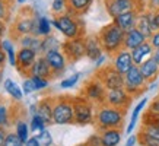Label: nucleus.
Instances as JSON below:
<instances>
[{
	"instance_id": "6ab92c4d",
	"label": "nucleus",
	"mask_w": 159,
	"mask_h": 146,
	"mask_svg": "<svg viewBox=\"0 0 159 146\" xmlns=\"http://www.w3.org/2000/svg\"><path fill=\"white\" fill-rule=\"evenodd\" d=\"M85 53H86V57L92 62H95L99 56L104 54V48L99 43L98 35H86L85 37Z\"/></svg>"
},
{
	"instance_id": "c756f323",
	"label": "nucleus",
	"mask_w": 159,
	"mask_h": 146,
	"mask_svg": "<svg viewBox=\"0 0 159 146\" xmlns=\"http://www.w3.org/2000/svg\"><path fill=\"white\" fill-rule=\"evenodd\" d=\"M146 104H148V98H143L142 101L137 104L134 107V110H133V114H131V120H130V124L127 126V129H125V131L130 135L131 131H133V129L136 127V123H137V118H139L140 116V112L143 111V108L146 107Z\"/></svg>"
},
{
	"instance_id": "0eeeda50",
	"label": "nucleus",
	"mask_w": 159,
	"mask_h": 146,
	"mask_svg": "<svg viewBox=\"0 0 159 146\" xmlns=\"http://www.w3.org/2000/svg\"><path fill=\"white\" fill-rule=\"evenodd\" d=\"M148 86H149V83L143 78L139 66L133 64L130 70L124 75V89L133 98H137L145 91H148Z\"/></svg>"
},
{
	"instance_id": "9b49d317",
	"label": "nucleus",
	"mask_w": 159,
	"mask_h": 146,
	"mask_svg": "<svg viewBox=\"0 0 159 146\" xmlns=\"http://www.w3.org/2000/svg\"><path fill=\"white\" fill-rule=\"evenodd\" d=\"M61 51L64 53L69 63H76L82 57H86L85 53V37L66 39L61 43Z\"/></svg>"
},
{
	"instance_id": "1a4fd4ad",
	"label": "nucleus",
	"mask_w": 159,
	"mask_h": 146,
	"mask_svg": "<svg viewBox=\"0 0 159 146\" xmlns=\"http://www.w3.org/2000/svg\"><path fill=\"white\" fill-rule=\"evenodd\" d=\"M107 13L110 15L111 18H116L121 13L130 12V10H145V2L143 0H104Z\"/></svg>"
},
{
	"instance_id": "f8f14e48",
	"label": "nucleus",
	"mask_w": 159,
	"mask_h": 146,
	"mask_svg": "<svg viewBox=\"0 0 159 146\" xmlns=\"http://www.w3.org/2000/svg\"><path fill=\"white\" fill-rule=\"evenodd\" d=\"M134 98L125 91L124 88H117V89H108L105 95V104L111 107L121 108V110H129Z\"/></svg>"
},
{
	"instance_id": "72a5a7b5",
	"label": "nucleus",
	"mask_w": 159,
	"mask_h": 146,
	"mask_svg": "<svg viewBox=\"0 0 159 146\" xmlns=\"http://www.w3.org/2000/svg\"><path fill=\"white\" fill-rule=\"evenodd\" d=\"M9 124H12L10 123V108H7L0 101V126L9 127Z\"/></svg>"
},
{
	"instance_id": "13d9d810",
	"label": "nucleus",
	"mask_w": 159,
	"mask_h": 146,
	"mask_svg": "<svg viewBox=\"0 0 159 146\" xmlns=\"http://www.w3.org/2000/svg\"><path fill=\"white\" fill-rule=\"evenodd\" d=\"M29 114L34 117V116H37V104H32L31 107H29Z\"/></svg>"
},
{
	"instance_id": "a18cd8bd",
	"label": "nucleus",
	"mask_w": 159,
	"mask_h": 146,
	"mask_svg": "<svg viewBox=\"0 0 159 146\" xmlns=\"http://www.w3.org/2000/svg\"><path fill=\"white\" fill-rule=\"evenodd\" d=\"M143 124H156L159 127V117L150 114V112L146 111L145 116H143Z\"/></svg>"
},
{
	"instance_id": "49530a36",
	"label": "nucleus",
	"mask_w": 159,
	"mask_h": 146,
	"mask_svg": "<svg viewBox=\"0 0 159 146\" xmlns=\"http://www.w3.org/2000/svg\"><path fill=\"white\" fill-rule=\"evenodd\" d=\"M152 25L153 31H159V9L152 10Z\"/></svg>"
},
{
	"instance_id": "864d4df0",
	"label": "nucleus",
	"mask_w": 159,
	"mask_h": 146,
	"mask_svg": "<svg viewBox=\"0 0 159 146\" xmlns=\"http://www.w3.org/2000/svg\"><path fill=\"white\" fill-rule=\"evenodd\" d=\"M148 7L152 10L159 9V0H148Z\"/></svg>"
},
{
	"instance_id": "f03ea898",
	"label": "nucleus",
	"mask_w": 159,
	"mask_h": 146,
	"mask_svg": "<svg viewBox=\"0 0 159 146\" xmlns=\"http://www.w3.org/2000/svg\"><path fill=\"white\" fill-rule=\"evenodd\" d=\"M53 26L58 32H61L66 37V39L85 37V22L82 21V18L69 13V12H64L61 15H54Z\"/></svg>"
},
{
	"instance_id": "c85d7f7f",
	"label": "nucleus",
	"mask_w": 159,
	"mask_h": 146,
	"mask_svg": "<svg viewBox=\"0 0 159 146\" xmlns=\"http://www.w3.org/2000/svg\"><path fill=\"white\" fill-rule=\"evenodd\" d=\"M137 142H139L140 146H159V137L149 135V133L143 131L142 129L137 133Z\"/></svg>"
},
{
	"instance_id": "8fccbe9b",
	"label": "nucleus",
	"mask_w": 159,
	"mask_h": 146,
	"mask_svg": "<svg viewBox=\"0 0 159 146\" xmlns=\"http://www.w3.org/2000/svg\"><path fill=\"white\" fill-rule=\"evenodd\" d=\"M25 146H41V143H39L38 137H37V136H32V137H29L28 140H26Z\"/></svg>"
},
{
	"instance_id": "39448f33",
	"label": "nucleus",
	"mask_w": 159,
	"mask_h": 146,
	"mask_svg": "<svg viewBox=\"0 0 159 146\" xmlns=\"http://www.w3.org/2000/svg\"><path fill=\"white\" fill-rule=\"evenodd\" d=\"M53 124H57V126L75 124V108H73L72 95L54 97Z\"/></svg>"
},
{
	"instance_id": "052dcab7",
	"label": "nucleus",
	"mask_w": 159,
	"mask_h": 146,
	"mask_svg": "<svg viewBox=\"0 0 159 146\" xmlns=\"http://www.w3.org/2000/svg\"><path fill=\"white\" fill-rule=\"evenodd\" d=\"M2 78H3V67H0V82H2Z\"/></svg>"
},
{
	"instance_id": "f3484780",
	"label": "nucleus",
	"mask_w": 159,
	"mask_h": 146,
	"mask_svg": "<svg viewBox=\"0 0 159 146\" xmlns=\"http://www.w3.org/2000/svg\"><path fill=\"white\" fill-rule=\"evenodd\" d=\"M136 28L139 29L148 39L153 35L155 31H153V25H152V9L146 7L145 10L139 12V18H137Z\"/></svg>"
},
{
	"instance_id": "bb28decb",
	"label": "nucleus",
	"mask_w": 159,
	"mask_h": 146,
	"mask_svg": "<svg viewBox=\"0 0 159 146\" xmlns=\"http://www.w3.org/2000/svg\"><path fill=\"white\" fill-rule=\"evenodd\" d=\"M51 25H53V21H50L47 16H38V21H37V29H35L34 35L41 37V38L51 35Z\"/></svg>"
},
{
	"instance_id": "7ed1b4c3",
	"label": "nucleus",
	"mask_w": 159,
	"mask_h": 146,
	"mask_svg": "<svg viewBox=\"0 0 159 146\" xmlns=\"http://www.w3.org/2000/svg\"><path fill=\"white\" fill-rule=\"evenodd\" d=\"M97 35L99 38L102 48H104V53L108 56H114L117 51H120L124 47L125 31H123L120 26H117L114 22H110L105 26H102Z\"/></svg>"
},
{
	"instance_id": "412c9836",
	"label": "nucleus",
	"mask_w": 159,
	"mask_h": 146,
	"mask_svg": "<svg viewBox=\"0 0 159 146\" xmlns=\"http://www.w3.org/2000/svg\"><path fill=\"white\" fill-rule=\"evenodd\" d=\"M140 72L143 75V78L146 79V82L148 83H153L159 76V64L155 62L152 57L146 58L143 63L139 66Z\"/></svg>"
},
{
	"instance_id": "ea45409f",
	"label": "nucleus",
	"mask_w": 159,
	"mask_h": 146,
	"mask_svg": "<svg viewBox=\"0 0 159 146\" xmlns=\"http://www.w3.org/2000/svg\"><path fill=\"white\" fill-rule=\"evenodd\" d=\"M9 10H10V0H0V21L9 19Z\"/></svg>"
},
{
	"instance_id": "c9c22d12",
	"label": "nucleus",
	"mask_w": 159,
	"mask_h": 146,
	"mask_svg": "<svg viewBox=\"0 0 159 146\" xmlns=\"http://www.w3.org/2000/svg\"><path fill=\"white\" fill-rule=\"evenodd\" d=\"M51 12L54 15H61L67 12V2L66 0H53L51 3Z\"/></svg>"
},
{
	"instance_id": "f704fd0d",
	"label": "nucleus",
	"mask_w": 159,
	"mask_h": 146,
	"mask_svg": "<svg viewBox=\"0 0 159 146\" xmlns=\"http://www.w3.org/2000/svg\"><path fill=\"white\" fill-rule=\"evenodd\" d=\"M45 127H47V123L44 121L43 118L39 116H34L31 118V124H29V129L35 133H41L43 130H45Z\"/></svg>"
},
{
	"instance_id": "2eb2a0df",
	"label": "nucleus",
	"mask_w": 159,
	"mask_h": 146,
	"mask_svg": "<svg viewBox=\"0 0 159 146\" xmlns=\"http://www.w3.org/2000/svg\"><path fill=\"white\" fill-rule=\"evenodd\" d=\"M133 64L134 63H133V58H131V53L125 48H121L114 56H111V66L116 69L117 72H120L121 75H125L131 69Z\"/></svg>"
},
{
	"instance_id": "4be33fe9",
	"label": "nucleus",
	"mask_w": 159,
	"mask_h": 146,
	"mask_svg": "<svg viewBox=\"0 0 159 146\" xmlns=\"http://www.w3.org/2000/svg\"><path fill=\"white\" fill-rule=\"evenodd\" d=\"M131 53V58H133V63L136 66H140V64L145 62L146 58H149L153 53V47H152V44L149 43V39L145 41L143 44H140L139 47H136L130 51Z\"/></svg>"
},
{
	"instance_id": "9d476101",
	"label": "nucleus",
	"mask_w": 159,
	"mask_h": 146,
	"mask_svg": "<svg viewBox=\"0 0 159 146\" xmlns=\"http://www.w3.org/2000/svg\"><path fill=\"white\" fill-rule=\"evenodd\" d=\"M99 80L102 82V85L107 89H117V88H124V75H121L120 72H117L112 66H102V67L97 69L95 72Z\"/></svg>"
},
{
	"instance_id": "cd10ccee",
	"label": "nucleus",
	"mask_w": 159,
	"mask_h": 146,
	"mask_svg": "<svg viewBox=\"0 0 159 146\" xmlns=\"http://www.w3.org/2000/svg\"><path fill=\"white\" fill-rule=\"evenodd\" d=\"M3 88H5V91L9 94L10 98H12L13 101H20L22 97H24V91H22L12 79H6L5 82H3Z\"/></svg>"
},
{
	"instance_id": "a211bd4d",
	"label": "nucleus",
	"mask_w": 159,
	"mask_h": 146,
	"mask_svg": "<svg viewBox=\"0 0 159 146\" xmlns=\"http://www.w3.org/2000/svg\"><path fill=\"white\" fill-rule=\"evenodd\" d=\"M139 12L140 10L134 9V10H130V12H125V13H121L118 16H116V18H112V22L117 26H120L123 31H130V29L136 28Z\"/></svg>"
},
{
	"instance_id": "603ef678",
	"label": "nucleus",
	"mask_w": 159,
	"mask_h": 146,
	"mask_svg": "<svg viewBox=\"0 0 159 146\" xmlns=\"http://www.w3.org/2000/svg\"><path fill=\"white\" fill-rule=\"evenodd\" d=\"M6 58H7V54L2 47H0V67H3L6 63Z\"/></svg>"
},
{
	"instance_id": "6e6d98bb",
	"label": "nucleus",
	"mask_w": 159,
	"mask_h": 146,
	"mask_svg": "<svg viewBox=\"0 0 159 146\" xmlns=\"http://www.w3.org/2000/svg\"><path fill=\"white\" fill-rule=\"evenodd\" d=\"M150 57L153 58L155 62L159 64V48H153V53H152V56Z\"/></svg>"
},
{
	"instance_id": "dca6fc26",
	"label": "nucleus",
	"mask_w": 159,
	"mask_h": 146,
	"mask_svg": "<svg viewBox=\"0 0 159 146\" xmlns=\"http://www.w3.org/2000/svg\"><path fill=\"white\" fill-rule=\"evenodd\" d=\"M29 76H41L45 79H53V69L48 64L47 58L44 57V54H39L37 57L35 63L32 64V67L29 70Z\"/></svg>"
},
{
	"instance_id": "ddd939ff",
	"label": "nucleus",
	"mask_w": 159,
	"mask_h": 146,
	"mask_svg": "<svg viewBox=\"0 0 159 146\" xmlns=\"http://www.w3.org/2000/svg\"><path fill=\"white\" fill-rule=\"evenodd\" d=\"M39 54L37 51L31 48H24V47H20L19 51L16 53V66L15 67L18 69V72L25 76V78H28L29 76V70L32 67V64L35 63V60L38 57Z\"/></svg>"
},
{
	"instance_id": "20e7f679",
	"label": "nucleus",
	"mask_w": 159,
	"mask_h": 146,
	"mask_svg": "<svg viewBox=\"0 0 159 146\" xmlns=\"http://www.w3.org/2000/svg\"><path fill=\"white\" fill-rule=\"evenodd\" d=\"M39 15L35 12L34 7H24L19 10V13L16 16V19L13 22L12 26V38L16 39L26 34H34L35 29H37V21H38Z\"/></svg>"
},
{
	"instance_id": "2f4dec72",
	"label": "nucleus",
	"mask_w": 159,
	"mask_h": 146,
	"mask_svg": "<svg viewBox=\"0 0 159 146\" xmlns=\"http://www.w3.org/2000/svg\"><path fill=\"white\" fill-rule=\"evenodd\" d=\"M2 48L6 51V54H7V60H9V64L10 66H16V53L18 51H15L13 45H12V43H10L9 39H6V41H2Z\"/></svg>"
},
{
	"instance_id": "4c0bfd02",
	"label": "nucleus",
	"mask_w": 159,
	"mask_h": 146,
	"mask_svg": "<svg viewBox=\"0 0 159 146\" xmlns=\"http://www.w3.org/2000/svg\"><path fill=\"white\" fill-rule=\"evenodd\" d=\"M24 145L25 143L20 140V137L16 135V131H15V133L9 131L5 139V143H3V146H24Z\"/></svg>"
},
{
	"instance_id": "680f3d73",
	"label": "nucleus",
	"mask_w": 159,
	"mask_h": 146,
	"mask_svg": "<svg viewBox=\"0 0 159 146\" xmlns=\"http://www.w3.org/2000/svg\"><path fill=\"white\" fill-rule=\"evenodd\" d=\"M76 146H88V145H86V142H85V143H79V145H76Z\"/></svg>"
},
{
	"instance_id": "7c9ffc66",
	"label": "nucleus",
	"mask_w": 159,
	"mask_h": 146,
	"mask_svg": "<svg viewBox=\"0 0 159 146\" xmlns=\"http://www.w3.org/2000/svg\"><path fill=\"white\" fill-rule=\"evenodd\" d=\"M50 50H61V43L54 35H48L43 38V54Z\"/></svg>"
},
{
	"instance_id": "09e8293b",
	"label": "nucleus",
	"mask_w": 159,
	"mask_h": 146,
	"mask_svg": "<svg viewBox=\"0 0 159 146\" xmlns=\"http://www.w3.org/2000/svg\"><path fill=\"white\" fill-rule=\"evenodd\" d=\"M107 56H108V54L104 53L102 56H99V57L95 60V67L99 69V67H102V66H104V63H105V60H107Z\"/></svg>"
},
{
	"instance_id": "aec40b11",
	"label": "nucleus",
	"mask_w": 159,
	"mask_h": 146,
	"mask_svg": "<svg viewBox=\"0 0 159 146\" xmlns=\"http://www.w3.org/2000/svg\"><path fill=\"white\" fill-rule=\"evenodd\" d=\"M54 97H45L37 104V116H39L47 124H53Z\"/></svg>"
},
{
	"instance_id": "f257e3e1",
	"label": "nucleus",
	"mask_w": 159,
	"mask_h": 146,
	"mask_svg": "<svg viewBox=\"0 0 159 146\" xmlns=\"http://www.w3.org/2000/svg\"><path fill=\"white\" fill-rule=\"evenodd\" d=\"M125 110L111 107L108 104H101L95 107V118L93 126L97 131H102L107 129H123L125 121Z\"/></svg>"
},
{
	"instance_id": "37998d69",
	"label": "nucleus",
	"mask_w": 159,
	"mask_h": 146,
	"mask_svg": "<svg viewBox=\"0 0 159 146\" xmlns=\"http://www.w3.org/2000/svg\"><path fill=\"white\" fill-rule=\"evenodd\" d=\"M22 91H24L25 95L32 94L34 91H37V88H35V85H34V82H32V79L31 78H25L24 83H22Z\"/></svg>"
},
{
	"instance_id": "393cba45",
	"label": "nucleus",
	"mask_w": 159,
	"mask_h": 146,
	"mask_svg": "<svg viewBox=\"0 0 159 146\" xmlns=\"http://www.w3.org/2000/svg\"><path fill=\"white\" fill-rule=\"evenodd\" d=\"M67 2V12L76 16H82L91 9L95 0H66Z\"/></svg>"
},
{
	"instance_id": "5fc2aeb1",
	"label": "nucleus",
	"mask_w": 159,
	"mask_h": 146,
	"mask_svg": "<svg viewBox=\"0 0 159 146\" xmlns=\"http://www.w3.org/2000/svg\"><path fill=\"white\" fill-rule=\"evenodd\" d=\"M6 136H7V131L5 130V127L3 126H0V146H3Z\"/></svg>"
},
{
	"instance_id": "4d7b16f0",
	"label": "nucleus",
	"mask_w": 159,
	"mask_h": 146,
	"mask_svg": "<svg viewBox=\"0 0 159 146\" xmlns=\"http://www.w3.org/2000/svg\"><path fill=\"white\" fill-rule=\"evenodd\" d=\"M6 32V24L5 21H0V38H2V35Z\"/></svg>"
},
{
	"instance_id": "c03bdc74",
	"label": "nucleus",
	"mask_w": 159,
	"mask_h": 146,
	"mask_svg": "<svg viewBox=\"0 0 159 146\" xmlns=\"http://www.w3.org/2000/svg\"><path fill=\"white\" fill-rule=\"evenodd\" d=\"M148 112H150V114L159 117V95L152 99V102H150L149 107H148Z\"/></svg>"
},
{
	"instance_id": "423d86ee",
	"label": "nucleus",
	"mask_w": 159,
	"mask_h": 146,
	"mask_svg": "<svg viewBox=\"0 0 159 146\" xmlns=\"http://www.w3.org/2000/svg\"><path fill=\"white\" fill-rule=\"evenodd\" d=\"M73 108H75V124L77 126L93 124V118H95L93 102L79 94L76 97H73Z\"/></svg>"
},
{
	"instance_id": "e433bc0d",
	"label": "nucleus",
	"mask_w": 159,
	"mask_h": 146,
	"mask_svg": "<svg viewBox=\"0 0 159 146\" xmlns=\"http://www.w3.org/2000/svg\"><path fill=\"white\" fill-rule=\"evenodd\" d=\"M79 79H80V73H75L72 76L63 79L61 82H60V88H61V89H70V88H73L79 82Z\"/></svg>"
},
{
	"instance_id": "58836bf2",
	"label": "nucleus",
	"mask_w": 159,
	"mask_h": 146,
	"mask_svg": "<svg viewBox=\"0 0 159 146\" xmlns=\"http://www.w3.org/2000/svg\"><path fill=\"white\" fill-rule=\"evenodd\" d=\"M41 146H53V137H51V133L48 130H43L41 133L37 135Z\"/></svg>"
},
{
	"instance_id": "e2e57ef3",
	"label": "nucleus",
	"mask_w": 159,
	"mask_h": 146,
	"mask_svg": "<svg viewBox=\"0 0 159 146\" xmlns=\"http://www.w3.org/2000/svg\"><path fill=\"white\" fill-rule=\"evenodd\" d=\"M158 95H159V94H158Z\"/></svg>"
},
{
	"instance_id": "4468645a",
	"label": "nucleus",
	"mask_w": 159,
	"mask_h": 146,
	"mask_svg": "<svg viewBox=\"0 0 159 146\" xmlns=\"http://www.w3.org/2000/svg\"><path fill=\"white\" fill-rule=\"evenodd\" d=\"M44 57L47 58L48 64L53 69V79L60 78L63 73L66 72V67H67L69 62L61 50H50L47 53H44Z\"/></svg>"
},
{
	"instance_id": "de8ad7c7",
	"label": "nucleus",
	"mask_w": 159,
	"mask_h": 146,
	"mask_svg": "<svg viewBox=\"0 0 159 146\" xmlns=\"http://www.w3.org/2000/svg\"><path fill=\"white\" fill-rule=\"evenodd\" d=\"M149 43L152 44L153 48H159V31H155L153 35L149 38Z\"/></svg>"
},
{
	"instance_id": "a19ab883",
	"label": "nucleus",
	"mask_w": 159,
	"mask_h": 146,
	"mask_svg": "<svg viewBox=\"0 0 159 146\" xmlns=\"http://www.w3.org/2000/svg\"><path fill=\"white\" fill-rule=\"evenodd\" d=\"M29 78L32 79V82H34L37 91H43L45 88H48V79L41 78V76H29Z\"/></svg>"
},
{
	"instance_id": "79ce46f5",
	"label": "nucleus",
	"mask_w": 159,
	"mask_h": 146,
	"mask_svg": "<svg viewBox=\"0 0 159 146\" xmlns=\"http://www.w3.org/2000/svg\"><path fill=\"white\" fill-rule=\"evenodd\" d=\"M86 145L88 146H105L104 142H102V137L99 135V131H97V133H93V135H91V136L88 137Z\"/></svg>"
},
{
	"instance_id": "5701e85b",
	"label": "nucleus",
	"mask_w": 159,
	"mask_h": 146,
	"mask_svg": "<svg viewBox=\"0 0 159 146\" xmlns=\"http://www.w3.org/2000/svg\"><path fill=\"white\" fill-rule=\"evenodd\" d=\"M145 41H148V38H146L145 35L142 34V32H140L137 28H133V29H130V31H125V35H124V47H123V48L131 51L133 48L139 47L140 44H143Z\"/></svg>"
},
{
	"instance_id": "3c124183",
	"label": "nucleus",
	"mask_w": 159,
	"mask_h": 146,
	"mask_svg": "<svg viewBox=\"0 0 159 146\" xmlns=\"http://www.w3.org/2000/svg\"><path fill=\"white\" fill-rule=\"evenodd\" d=\"M136 143H139L137 142V135H130L129 139L125 140V146H134Z\"/></svg>"
},
{
	"instance_id": "bf43d9fd",
	"label": "nucleus",
	"mask_w": 159,
	"mask_h": 146,
	"mask_svg": "<svg viewBox=\"0 0 159 146\" xmlns=\"http://www.w3.org/2000/svg\"><path fill=\"white\" fill-rule=\"evenodd\" d=\"M15 2H16V3H19V5H24L26 0H15Z\"/></svg>"
},
{
	"instance_id": "b1692460",
	"label": "nucleus",
	"mask_w": 159,
	"mask_h": 146,
	"mask_svg": "<svg viewBox=\"0 0 159 146\" xmlns=\"http://www.w3.org/2000/svg\"><path fill=\"white\" fill-rule=\"evenodd\" d=\"M19 47H24V48H31L37 51L38 54H43V38L41 37H37L34 34H26L22 35L16 39Z\"/></svg>"
},
{
	"instance_id": "a878e982",
	"label": "nucleus",
	"mask_w": 159,
	"mask_h": 146,
	"mask_svg": "<svg viewBox=\"0 0 159 146\" xmlns=\"http://www.w3.org/2000/svg\"><path fill=\"white\" fill-rule=\"evenodd\" d=\"M99 135L105 146H118L123 136V129H107L99 131Z\"/></svg>"
},
{
	"instance_id": "6e6552de",
	"label": "nucleus",
	"mask_w": 159,
	"mask_h": 146,
	"mask_svg": "<svg viewBox=\"0 0 159 146\" xmlns=\"http://www.w3.org/2000/svg\"><path fill=\"white\" fill-rule=\"evenodd\" d=\"M107 89L102 82L97 76H93V78L88 79L86 82L83 83L82 89H80V95L83 97H86L91 102L95 104V107L97 105H101V104H105V95H107Z\"/></svg>"
},
{
	"instance_id": "473e14b6",
	"label": "nucleus",
	"mask_w": 159,
	"mask_h": 146,
	"mask_svg": "<svg viewBox=\"0 0 159 146\" xmlns=\"http://www.w3.org/2000/svg\"><path fill=\"white\" fill-rule=\"evenodd\" d=\"M16 135L20 137V140L24 143H26V140L29 139V127L24 118L16 123Z\"/></svg>"
}]
</instances>
